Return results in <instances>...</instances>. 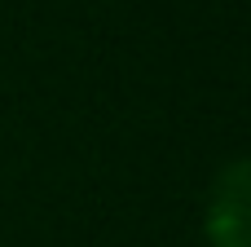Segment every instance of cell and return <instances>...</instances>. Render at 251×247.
Listing matches in <instances>:
<instances>
[{"mask_svg":"<svg viewBox=\"0 0 251 247\" xmlns=\"http://www.w3.org/2000/svg\"><path fill=\"white\" fill-rule=\"evenodd\" d=\"M207 243L251 247V159H234L216 172L207 194Z\"/></svg>","mask_w":251,"mask_h":247,"instance_id":"1","label":"cell"}]
</instances>
